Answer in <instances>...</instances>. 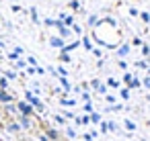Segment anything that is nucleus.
Segmentation results:
<instances>
[{
  "label": "nucleus",
  "mask_w": 150,
  "mask_h": 141,
  "mask_svg": "<svg viewBox=\"0 0 150 141\" xmlns=\"http://www.w3.org/2000/svg\"><path fill=\"white\" fill-rule=\"evenodd\" d=\"M138 86H140V80L138 78H132V82L127 84V88H138Z\"/></svg>",
  "instance_id": "nucleus-7"
},
{
  "label": "nucleus",
  "mask_w": 150,
  "mask_h": 141,
  "mask_svg": "<svg viewBox=\"0 0 150 141\" xmlns=\"http://www.w3.org/2000/svg\"><path fill=\"white\" fill-rule=\"evenodd\" d=\"M8 131H19V125H17V123H11V125H8Z\"/></svg>",
  "instance_id": "nucleus-16"
},
{
  "label": "nucleus",
  "mask_w": 150,
  "mask_h": 141,
  "mask_svg": "<svg viewBox=\"0 0 150 141\" xmlns=\"http://www.w3.org/2000/svg\"><path fill=\"white\" fill-rule=\"evenodd\" d=\"M132 43H134V45H138V47H140V45H144V43H142V39H138V37H136Z\"/></svg>",
  "instance_id": "nucleus-23"
},
{
  "label": "nucleus",
  "mask_w": 150,
  "mask_h": 141,
  "mask_svg": "<svg viewBox=\"0 0 150 141\" xmlns=\"http://www.w3.org/2000/svg\"><path fill=\"white\" fill-rule=\"evenodd\" d=\"M121 98H123V100L129 98V88H123V90H121Z\"/></svg>",
  "instance_id": "nucleus-9"
},
{
  "label": "nucleus",
  "mask_w": 150,
  "mask_h": 141,
  "mask_svg": "<svg viewBox=\"0 0 150 141\" xmlns=\"http://www.w3.org/2000/svg\"><path fill=\"white\" fill-rule=\"evenodd\" d=\"M148 100H150V96H148Z\"/></svg>",
  "instance_id": "nucleus-27"
},
{
  "label": "nucleus",
  "mask_w": 150,
  "mask_h": 141,
  "mask_svg": "<svg viewBox=\"0 0 150 141\" xmlns=\"http://www.w3.org/2000/svg\"><path fill=\"white\" fill-rule=\"evenodd\" d=\"M58 137H60V135H58L56 129H47V139H50V141H58Z\"/></svg>",
  "instance_id": "nucleus-4"
},
{
  "label": "nucleus",
  "mask_w": 150,
  "mask_h": 141,
  "mask_svg": "<svg viewBox=\"0 0 150 141\" xmlns=\"http://www.w3.org/2000/svg\"><path fill=\"white\" fill-rule=\"evenodd\" d=\"M107 129H109V127H107V123H101V131H103V133H107Z\"/></svg>",
  "instance_id": "nucleus-25"
},
{
  "label": "nucleus",
  "mask_w": 150,
  "mask_h": 141,
  "mask_svg": "<svg viewBox=\"0 0 150 141\" xmlns=\"http://www.w3.org/2000/svg\"><path fill=\"white\" fill-rule=\"evenodd\" d=\"M64 23H66V25H74V19H72V17H66V21H64Z\"/></svg>",
  "instance_id": "nucleus-21"
},
{
  "label": "nucleus",
  "mask_w": 150,
  "mask_h": 141,
  "mask_svg": "<svg viewBox=\"0 0 150 141\" xmlns=\"http://www.w3.org/2000/svg\"><path fill=\"white\" fill-rule=\"evenodd\" d=\"M19 108H21V112H23L25 117H29V114L33 112V110H31V106H29L27 102H21V104H19Z\"/></svg>",
  "instance_id": "nucleus-2"
},
{
  "label": "nucleus",
  "mask_w": 150,
  "mask_h": 141,
  "mask_svg": "<svg viewBox=\"0 0 150 141\" xmlns=\"http://www.w3.org/2000/svg\"><path fill=\"white\" fill-rule=\"evenodd\" d=\"M60 59H62V61H70V55H66V53H62V55H60Z\"/></svg>",
  "instance_id": "nucleus-24"
},
{
  "label": "nucleus",
  "mask_w": 150,
  "mask_h": 141,
  "mask_svg": "<svg viewBox=\"0 0 150 141\" xmlns=\"http://www.w3.org/2000/svg\"><path fill=\"white\" fill-rule=\"evenodd\" d=\"M144 86H146V88H150V76H148V78H144Z\"/></svg>",
  "instance_id": "nucleus-26"
},
{
  "label": "nucleus",
  "mask_w": 150,
  "mask_h": 141,
  "mask_svg": "<svg viewBox=\"0 0 150 141\" xmlns=\"http://www.w3.org/2000/svg\"><path fill=\"white\" fill-rule=\"evenodd\" d=\"M82 43H84V47H86V49H91V41H88V37H84V41H82Z\"/></svg>",
  "instance_id": "nucleus-22"
},
{
  "label": "nucleus",
  "mask_w": 150,
  "mask_h": 141,
  "mask_svg": "<svg viewBox=\"0 0 150 141\" xmlns=\"http://www.w3.org/2000/svg\"><path fill=\"white\" fill-rule=\"evenodd\" d=\"M50 43H52L54 47H64V41H62V39H58V37H54V39H52Z\"/></svg>",
  "instance_id": "nucleus-5"
},
{
  "label": "nucleus",
  "mask_w": 150,
  "mask_h": 141,
  "mask_svg": "<svg viewBox=\"0 0 150 141\" xmlns=\"http://www.w3.org/2000/svg\"><path fill=\"white\" fill-rule=\"evenodd\" d=\"M21 125H23L25 129H29V125H31V123H29V119H27L25 114H23V119H21Z\"/></svg>",
  "instance_id": "nucleus-10"
},
{
  "label": "nucleus",
  "mask_w": 150,
  "mask_h": 141,
  "mask_svg": "<svg viewBox=\"0 0 150 141\" xmlns=\"http://www.w3.org/2000/svg\"><path fill=\"white\" fill-rule=\"evenodd\" d=\"M129 15H132V17H138V8L132 6V8H129Z\"/></svg>",
  "instance_id": "nucleus-20"
},
{
  "label": "nucleus",
  "mask_w": 150,
  "mask_h": 141,
  "mask_svg": "<svg viewBox=\"0 0 150 141\" xmlns=\"http://www.w3.org/2000/svg\"><path fill=\"white\" fill-rule=\"evenodd\" d=\"M70 6H72L74 10H78V0H72V2H70Z\"/></svg>",
  "instance_id": "nucleus-19"
},
{
  "label": "nucleus",
  "mask_w": 150,
  "mask_h": 141,
  "mask_svg": "<svg viewBox=\"0 0 150 141\" xmlns=\"http://www.w3.org/2000/svg\"><path fill=\"white\" fill-rule=\"evenodd\" d=\"M97 23H99V19H97V17L93 15V17L88 19V25H91V27H97Z\"/></svg>",
  "instance_id": "nucleus-8"
},
{
  "label": "nucleus",
  "mask_w": 150,
  "mask_h": 141,
  "mask_svg": "<svg viewBox=\"0 0 150 141\" xmlns=\"http://www.w3.org/2000/svg\"><path fill=\"white\" fill-rule=\"evenodd\" d=\"M136 66H138V68H142V70H148V66H146V61H138Z\"/></svg>",
  "instance_id": "nucleus-17"
},
{
  "label": "nucleus",
  "mask_w": 150,
  "mask_h": 141,
  "mask_svg": "<svg viewBox=\"0 0 150 141\" xmlns=\"http://www.w3.org/2000/svg\"><path fill=\"white\" fill-rule=\"evenodd\" d=\"M123 82L129 84V82H132V74H125V76H123Z\"/></svg>",
  "instance_id": "nucleus-18"
},
{
  "label": "nucleus",
  "mask_w": 150,
  "mask_h": 141,
  "mask_svg": "<svg viewBox=\"0 0 150 141\" xmlns=\"http://www.w3.org/2000/svg\"><path fill=\"white\" fill-rule=\"evenodd\" d=\"M107 84H109V86H113V88H117V86H119V82H117V80H113V78H109V80H107Z\"/></svg>",
  "instance_id": "nucleus-12"
},
{
  "label": "nucleus",
  "mask_w": 150,
  "mask_h": 141,
  "mask_svg": "<svg viewBox=\"0 0 150 141\" xmlns=\"http://www.w3.org/2000/svg\"><path fill=\"white\" fill-rule=\"evenodd\" d=\"M27 98H29V100H31V104H33V106H37V108H39V110H41V108H43V104H41V102H39V100H37V98H35V96H31V92H29V94H27Z\"/></svg>",
  "instance_id": "nucleus-3"
},
{
  "label": "nucleus",
  "mask_w": 150,
  "mask_h": 141,
  "mask_svg": "<svg viewBox=\"0 0 150 141\" xmlns=\"http://www.w3.org/2000/svg\"><path fill=\"white\" fill-rule=\"evenodd\" d=\"M142 53L148 57V55H150V47H148V45H142Z\"/></svg>",
  "instance_id": "nucleus-14"
},
{
  "label": "nucleus",
  "mask_w": 150,
  "mask_h": 141,
  "mask_svg": "<svg viewBox=\"0 0 150 141\" xmlns=\"http://www.w3.org/2000/svg\"><path fill=\"white\" fill-rule=\"evenodd\" d=\"M0 102H11V96L4 90H0Z\"/></svg>",
  "instance_id": "nucleus-6"
},
{
  "label": "nucleus",
  "mask_w": 150,
  "mask_h": 141,
  "mask_svg": "<svg viewBox=\"0 0 150 141\" xmlns=\"http://www.w3.org/2000/svg\"><path fill=\"white\" fill-rule=\"evenodd\" d=\"M91 121H93V123H101V117H99L97 112H93V114H91Z\"/></svg>",
  "instance_id": "nucleus-13"
},
{
  "label": "nucleus",
  "mask_w": 150,
  "mask_h": 141,
  "mask_svg": "<svg viewBox=\"0 0 150 141\" xmlns=\"http://www.w3.org/2000/svg\"><path fill=\"white\" fill-rule=\"evenodd\" d=\"M125 127H127V129H129V131H136V125H134V123H132V121H125Z\"/></svg>",
  "instance_id": "nucleus-15"
},
{
  "label": "nucleus",
  "mask_w": 150,
  "mask_h": 141,
  "mask_svg": "<svg viewBox=\"0 0 150 141\" xmlns=\"http://www.w3.org/2000/svg\"><path fill=\"white\" fill-rule=\"evenodd\" d=\"M140 17H142L144 23H150V15H148V13H140Z\"/></svg>",
  "instance_id": "nucleus-11"
},
{
  "label": "nucleus",
  "mask_w": 150,
  "mask_h": 141,
  "mask_svg": "<svg viewBox=\"0 0 150 141\" xmlns=\"http://www.w3.org/2000/svg\"><path fill=\"white\" fill-rule=\"evenodd\" d=\"M127 53H129V45H127V43H123V45L117 49V55H119V57H125Z\"/></svg>",
  "instance_id": "nucleus-1"
}]
</instances>
